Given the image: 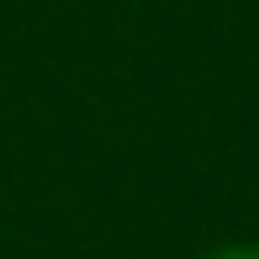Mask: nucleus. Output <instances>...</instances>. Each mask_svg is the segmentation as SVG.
Listing matches in <instances>:
<instances>
[{
	"label": "nucleus",
	"instance_id": "f257e3e1",
	"mask_svg": "<svg viewBox=\"0 0 259 259\" xmlns=\"http://www.w3.org/2000/svg\"><path fill=\"white\" fill-rule=\"evenodd\" d=\"M206 259H259V243H233V249H217Z\"/></svg>",
	"mask_w": 259,
	"mask_h": 259
}]
</instances>
